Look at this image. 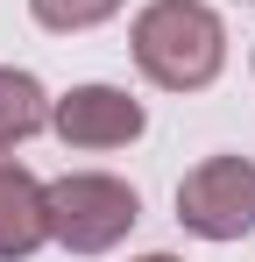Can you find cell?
<instances>
[{"label":"cell","mask_w":255,"mask_h":262,"mask_svg":"<svg viewBox=\"0 0 255 262\" xmlns=\"http://www.w3.org/2000/svg\"><path fill=\"white\" fill-rule=\"evenodd\" d=\"M135 64L163 92H206L227 64V29L206 0H149L135 14Z\"/></svg>","instance_id":"1"},{"label":"cell","mask_w":255,"mask_h":262,"mask_svg":"<svg viewBox=\"0 0 255 262\" xmlns=\"http://www.w3.org/2000/svg\"><path fill=\"white\" fill-rule=\"evenodd\" d=\"M42 213H50V241H64L71 255H107L135 234L142 199H135V184L107 170H71L57 184H42Z\"/></svg>","instance_id":"2"},{"label":"cell","mask_w":255,"mask_h":262,"mask_svg":"<svg viewBox=\"0 0 255 262\" xmlns=\"http://www.w3.org/2000/svg\"><path fill=\"white\" fill-rule=\"evenodd\" d=\"M177 220L199 241H241L255 227V163L248 156H206L177 184Z\"/></svg>","instance_id":"3"},{"label":"cell","mask_w":255,"mask_h":262,"mask_svg":"<svg viewBox=\"0 0 255 262\" xmlns=\"http://www.w3.org/2000/svg\"><path fill=\"white\" fill-rule=\"evenodd\" d=\"M50 128L64 135L71 149H128L135 135L149 128L142 99H128L121 85H71L50 106Z\"/></svg>","instance_id":"4"},{"label":"cell","mask_w":255,"mask_h":262,"mask_svg":"<svg viewBox=\"0 0 255 262\" xmlns=\"http://www.w3.org/2000/svg\"><path fill=\"white\" fill-rule=\"evenodd\" d=\"M50 241V213H42V184L14 156H0V262H22Z\"/></svg>","instance_id":"5"},{"label":"cell","mask_w":255,"mask_h":262,"mask_svg":"<svg viewBox=\"0 0 255 262\" xmlns=\"http://www.w3.org/2000/svg\"><path fill=\"white\" fill-rule=\"evenodd\" d=\"M50 128V92L29 78V71H14V64H0V149H22L29 135Z\"/></svg>","instance_id":"6"},{"label":"cell","mask_w":255,"mask_h":262,"mask_svg":"<svg viewBox=\"0 0 255 262\" xmlns=\"http://www.w3.org/2000/svg\"><path fill=\"white\" fill-rule=\"evenodd\" d=\"M128 0H29V14H36L42 29H57V36H71V29H99L107 14H121Z\"/></svg>","instance_id":"7"},{"label":"cell","mask_w":255,"mask_h":262,"mask_svg":"<svg viewBox=\"0 0 255 262\" xmlns=\"http://www.w3.org/2000/svg\"><path fill=\"white\" fill-rule=\"evenodd\" d=\"M142 262H177V255H142Z\"/></svg>","instance_id":"8"}]
</instances>
